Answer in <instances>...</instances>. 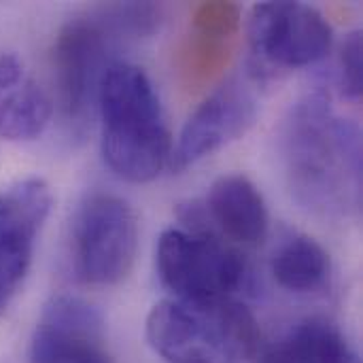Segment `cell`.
<instances>
[{
  "instance_id": "cell-1",
  "label": "cell",
  "mask_w": 363,
  "mask_h": 363,
  "mask_svg": "<svg viewBox=\"0 0 363 363\" xmlns=\"http://www.w3.org/2000/svg\"><path fill=\"white\" fill-rule=\"evenodd\" d=\"M96 100L108 168L130 183L153 181L168 166L172 145L160 96L147 72L134 64L111 62Z\"/></svg>"
},
{
  "instance_id": "cell-2",
  "label": "cell",
  "mask_w": 363,
  "mask_h": 363,
  "mask_svg": "<svg viewBox=\"0 0 363 363\" xmlns=\"http://www.w3.org/2000/svg\"><path fill=\"white\" fill-rule=\"evenodd\" d=\"M287 160L298 194L319 206H342L347 185L359 187V132L334 117L323 94L306 96L287 123Z\"/></svg>"
},
{
  "instance_id": "cell-3",
  "label": "cell",
  "mask_w": 363,
  "mask_h": 363,
  "mask_svg": "<svg viewBox=\"0 0 363 363\" xmlns=\"http://www.w3.org/2000/svg\"><path fill=\"white\" fill-rule=\"evenodd\" d=\"M147 340L166 363H236L255 353L259 330L238 300H164L147 317Z\"/></svg>"
},
{
  "instance_id": "cell-4",
  "label": "cell",
  "mask_w": 363,
  "mask_h": 363,
  "mask_svg": "<svg viewBox=\"0 0 363 363\" xmlns=\"http://www.w3.org/2000/svg\"><path fill=\"white\" fill-rule=\"evenodd\" d=\"M155 264L162 285L183 302L234 300L253 279L247 259L215 230H166Z\"/></svg>"
},
{
  "instance_id": "cell-5",
  "label": "cell",
  "mask_w": 363,
  "mask_h": 363,
  "mask_svg": "<svg viewBox=\"0 0 363 363\" xmlns=\"http://www.w3.org/2000/svg\"><path fill=\"white\" fill-rule=\"evenodd\" d=\"M138 219L119 196L94 194L81 206L74 228V257L79 279L87 285L123 281L136 259Z\"/></svg>"
},
{
  "instance_id": "cell-6",
  "label": "cell",
  "mask_w": 363,
  "mask_h": 363,
  "mask_svg": "<svg viewBox=\"0 0 363 363\" xmlns=\"http://www.w3.org/2000/svg\"><path fill=\"white\" fill-rule=\"evenodd\" d=\"M249 40L257 70L302 68L328 55L334 32L328 19L302 2H262L251 11Z\"/></svg>"
},
{
  "instance_id": "cell-7",
  "label": "cell",
  "mask_w": 363,
  "mask_h": 363,
  "mask_svg": "<svg viewBox=\"0 0 363 363\" xmlns=\"http://www.w3.org/2000/svg\"><path fill=\"white\" fill-rule=\"evenodd\" d=\"M119 38L102 9L87 17L70 19L53 45V70L62 111L68 119H81L98 94L106 64V51Z\"/></svg>"
},
{
  "instance_id": "cell-8",
  "label": "cell",
  "mask_w": 363,
  "mask_h": 363,
  "mask_svg": "<svg viewBox=\"0 0 363 363\" xmlns=\"http://www.w3.org/2000/svg\"><path fill=\"white\" fill-rule=\"evenodd\" d=\"M53 196L43 179H23L0 194V313L17 296L49 217Z\"/></svg>"
},
{
  "instance_id": "cell-9",
  "label": "cell",
  "mask_w": 363,
  "mask_h": 363,
  "mask_svg": "<svg viewBox=\"0 0 363 363\" xmlns=\"http://www.w3.org/2000/svg\"><path fill=\"white\" fill-rule=\"evenodd\" d=\"M257 117V100L253 89L240 81L230 79L217 87L187 119L172 147L168 166L181 172L221 147L238 140Z\"/></svg>"
},
{
  "instance_id": "cell-10",
  "label": "cell",
  "mask_w": 363,
  "mask_h": 363,
  "mask_svg": "<svg viewBox=\"0 0 363 363\" xmlns=\"http://www.w3.org/2000/svg\"><path fill=\"white\" fill-rule=\"evenodd\" d=\"M30 363H115L100 311L81 298H53L32 334Z\"/></svg>"
},
{
  "instance_id": "cell-11",
  "label": "cell",
  "mask_w": 363,
  "mask_h": 363,
  "mask_svg": "<svg viewBox=\"0 0 363 363\" xmlns=\"http://www.w3.org/2000/svg\"><path fill=\"white\" fill-rule=\"evenodd\" d=\"M206 217L221 232V238L245 247H257L268 234V208L259 189L242 174H228L213 183Z\"/></svg>"
},
{
  "instance_id": "cell-12",
  "label": "cell",
  "mask_w": 363,
  "mask_h": 363,
  "mask_svg": "<svg viewBox=\"0 0 363 363\" xmlns=\"http://www.w3.org/2000/svg\"><path fill=\"white\" fill-rule=\"evenodd\" d=\"M53 113L47 91L26 72L13 53H0V138L34 140Z\"/></svg>"
},
{
  "instance_id": "cell-13",
  "label": "cell",
  "mask_w": 363,
  "mask_h": 363,
  "mask_svg": "<svg viewBox=\"0 0 363 363\" xmlns=\"http://www.w3.org/2000/svg\"><path fill=\"white\" fill-rule=\"evenodd\" d=\"M262 363H362L342 330L328 319H306L279 340Z\"/></svg>"
},
{
  "instance_id": "cell-14",
  "label": "cell",
  "mask_w": 363,
  "mask_h": 363,
  "mask_svg": "<svg viewBox=\"0 0 363 363\" xmlns=\"http://www.w3.org/2000/svg\"><path fill=\"white\" fill-rule=\"evenodd\" d=\"M330 253L311 236H291L274 255L272 274L277 283L294 294H311L330 277Z\"/></svg>"
},
{
  "instance_id": "cell-15",
  "label": "cell",
  "mask_w": 363,
  "mask_h": 363,
  "mask_svg": "<svg viewBox=\"0 0 363 363\" xmlns=\"http://www.w3.org/2000/svg\"><path fill=\"white\" fill-rule=\"evenodd\" d=\"M230 57V40L225 38H213L204 34H194L183 45L179 55L181 72L191 81L200 83L217 74Z\"/></svg>"
},
{
  "instance_id": "cell-16",
  "label": "cell",
  "mask_w": 363,
  "mask_h": 363,
  "mask_svg": "<svg viewBox=\"0 0 363 363\" xmlns=\"http://www.w3.org/2000/svg\"><path fill=\"white\" fill-rule=\"evenodd\" d=\"M191 21L198 34L230 40L240 26V9L234 2H200L191 13Z\"/></svg>"
},
{
  "instance_id": "cell-17",
  "label": "cell",
  "mask_w": 363,
  "mask_h": 363,
  "mask_svg": "<svg viewBox=\"0 0 363 363\" xmlns=\"http://www.w3.org/2000/svg\"><path fill=\"white\" fill-rule=\"evenodd\" d=\"M340 85L351 100H359L363 89L362 32H351L340 51Z\"/></svg>"
}]
</instances>
